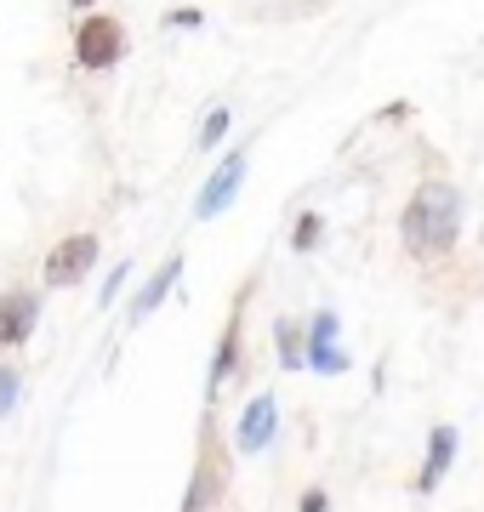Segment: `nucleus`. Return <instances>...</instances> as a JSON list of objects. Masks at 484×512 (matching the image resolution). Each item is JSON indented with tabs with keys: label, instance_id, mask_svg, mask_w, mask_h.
Wrapping results in <instances>:
<instances>
[{
	"label": "nucleus",
	"instance_id": "nucleus-15",
	"mask_svg": "<svg viewBox=\"0 0 484 512\" xmlns=\"http://www.w3.org/2000/svg\"><path fill=\"white\" fill-rule=\"evenodd\" d=\"M223 137H228V109H211L200 120V148H217Z\"/></svg>",
	"mask_w": 484,
	"mask_h": 512
},
{
	"label": "nucleus",
	"instance_id": "nucleus-4",
	"mask_svg": "<svg viewBox=\"0 0 484 512\" xmlns=\"http://www.w3.org/2000/svg\"><path fill=\"white\" fill-rule=\"evenodd\" d=\"M120 57H126V23L109 18V12L80 18V29H75V63H80V69L103 74V69H114Z\"/></svg>",
	"mask_w": 484,
	"mask_h": 512
},
{
	"label": "nucleus",
	"instance_id": "nucleus-13",
	"mask_svg": "<svg viewBox=\"0 0 484 512\" xmlns=\"http://www.w3.org/2000/svg\"><path fill=\"white\" fill-rule=\"evenodd\" d=\"M319 234H325V217H319V211H302L297 228H291V251H314Z\"/></svg>",
	"mask_w": 484,
	"mask_h": 512
},
{
	"label": "nucleus",
	"instance_id": "nucleus-8",
	"mask_svg": "<svg viewBox=\"0 0 484 512\" xmlns=\"http://www.w3.org/2000/svg\"><path fill=\"white\" fill-rule=\"evenodd\" d=\"M336 336H342L336 313L319 308L314 319H308V370H319V376H342V370H348V348H342Z\"/></svg>",
	"mask_w": 484,
	"mask_h": 512
},
{
	"label": "nucleus",
	"instance_id": "nucleus-5",
	"mask_svg": "<svg viewBox=\"0 0 484 512\" xmlns=\"http://www.w3.org/2000/svg\"><path fill=\"white\" fill-rule=\"evenodd\" d=\"M274 433H280V399L274 393H251L240 404V416H234L228 444H234V456H262L274 444Z\"/></svg>",
	"mask_w": 484,
	"mask_h": 512
},
{
	"label": "nucleus",
	"instance_id": "nucleus-10",
	"mask_svg": "<svg viewBox=\"0 0 484 512\" xmlns=\"http://www.w3.org/2000/svg\"><path fill=\"white\" fill-rule=\"evenodd\" d=\"M450 461H456V427L450 421H439L428 433V456H422V473H416V495H433L439 484H445Z\"/></svg>",
	"mask_w": 484,
	"mask_h": 512
},
{
	"label": "nucleus",
	"instance_id": "nucleus-16",
	"mask_svg": "<svg viewBox=\"0 0 484 512\" xmlns=\"http://www.w3.org/2000/svg\"><path fill=\"white\" fill-rule=\"evenodd\" d=\"M131 279V262H114V274H109V285L97 291V308H114V296H120V285Z\"/></svg>",
	"mask_w": 484,
	"mask_h": 512
},
{
	"label": "nucleus",
	"instance_id": "nucleus-6",
	"mask_svg": "<svg viewBox=\"0 0 484 512\" xmlns=\"http://www.w3.org/2000/svg\"><path fill=\"white\" fill-rule=\"evenodd\" d=\"M97 234H69V239H57L52 251H46V285L52 291H63V285H80V279L92 274V262H97Z\"/></svg>",
	"mask_w": 484,
	"mask_h": 512
},
{
	"label": "nucleus",
	"instance_id": "nucleus-7",
	"mask_svg": "<svg viewBox=\"0 0 484 512\" xmlns=\"http://www.w3.org/2000/svg\"><path fill=\"white\" fill-rule=\"evenodd\" d=\"M240 183H245V148H234V154H228L211 177H205L200 200H194V217H200V222L223 217L228 205H234V194H240Z\"/></svg>",
	"mask_w": 484,
	"mask_h": 512
},
{
	"label": "nucleus",
	"instance_id": "nucleus-9",
	"mask_svg": "<svg viewBox=\"0 0 484 512\" xmlns=\"http://www.w3.org/2000/svg\"><path fill=\"white\" fill-rule=\"evenodd\" d=\"M35 325H40V291H23V285L0 291V348H23L35 336Z\"/></svg>",
	"mask_w": 484,
	"mask_h": 512
},
{
	"label": "nucleus",
	"instance_id": "nucleus-2",
	"mask_svg": "<svg viewBox=\"0 0 484 512\" xmlns=\"http://www.w3.org/2000/svg\"><path fill=\"white\" fill-rule=\"evenodd\" d=\"M228 461H234V444L223 439L217 416L205 410L200 444H194V473H188V490H183V512H217V501L228 490Z\"/></svg>",
	"mask_w": 484,
	"mask_h": 512
},
{
	"label": "nucleus",
	"instance_id": "nucleus-17",
	"mask_svg": "<svg viewBox=\"0 0 484 512\" xmlns=\"http://www.w3.org/2000/svg\"><path fill=\"white\" fill-rule=\"evenodd\" d=\"M297 512H331V495H325V484H308L297 501Z\"/></svg>",
	"mask_w": 484,
	"mask_h": 512
},
{
	"label": "nucleus",
	"instance_id": "nucleus-11",
	"mask_svg": "<svg viewBox=\"0 0 484 512\" xmlns=\"http://www.w3.org/2000/svg\"><path fill=\"white\" fill-rule=\"evenodd\" d=\"M274 359H280V370H308V325H297V319H274Z\"/></svg>",
	"mask_w": 484,
	"mask_h": 512
},
{
	"label": "nucleus",
	"instance_id": "nucleus-1",
	"mask_svg": "<svg viewBox=\"0 0 484 512\" xmlns=\"http://www.w3.org/2000/svg\"><path fill=\"white\" fill-rule=\"evenodd\" d=\"M399 239L416 262H445L462 239V194L445 183V177H428V183L410 194L405 217H399Z\"/></svg>",
	"mask_w": 484,
	"mask_h": 512
},
{
	"label": "nucleus",
	"instance_id": "nucleus-14",
	"mask_svg": "<svg viewBox=\"0 0 484 512\" xmlns=\"http://www.w3.org/2000/svg\"><path fill=\"white\" fill-rule=\"evenodd\" d=\"M23 399V370L18 365H0V421L12 416V404Z\"/></svg>",
	"mask_w": 484,
	"mask_h": 512
},
{
	"label": "nucleus",
	"instance_id": "nucleus-12",
	"mask_svg": "<svg viewBox=\"0 0 484 512\" xmlns=\"http://www.w3.org/2000/svg\"><path fill=\"white\" fill-rule=\"evenodd\" d=\"M177 279H183V256H166V268H160V274L137 291V302H131V325H143V319H149V313L171 296V285H177Z\"/></svg>",
	"mask_w": 484,
	"mask_h": 512
},
{
	"label": "nucleus",
	"instance_id": "nucleus-19",
	"mask_svg": "<svg viewBox=\"0 0 484 512\" xmlns=\"http://www.w3.org/2000/svg\"><path fill=\"white\" fill-rule=\"evenodd\" d=\"M69 6H97V0H69Z\"/></svg>",
	"mask_w": 484,
	"mask_h": 512
},
{
	"label": "nucleus",
	"instance_id": "nucleus-18",
	"mask_svg": "<svg viewBox=\"0 0 484 512\" xmlns=\"http://www.w3.org/2000/svg\"><path fill=\"white\" fill-rule=\"evenodd\" d=\"M200 23H205L200 6H177V12H171V29H200Z\"/></svg>",
	"mask_w": 484,
	"mask_h": 512
},
{
	"label": "nucleus",
	"instance_id": "nucleus-3",
	"mask_svg": "<svg viewBox=\"0 0 484 512\" xmlns=\"http://www.w3.org/2000/svg\"><path fill=\"white\" fill-rule=\"evenodd\" d=\"M251 285L257 279H245L240 296H234V308H228V325H223V342L211 353V365H205V404L217 399L234 376H251V359H245V302H251Z\"/></svg>",
	"mask_w": 484,
	"mask_h": 512
}]
</instances>
